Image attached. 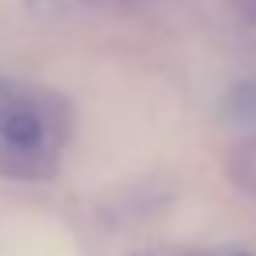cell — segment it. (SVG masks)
Listing matches in <instances>:
<instances>
[{"instance_id": "6da1fadb", "label": "cell", "mask_w": 256, "mask_h": 256, "mask_svg": "<svg viewBox=\"0 0 256 256\" xmlns=\"http://www.w3.org/2000/svg\"><path fill=\"white\" fill-rule=\"evenodd\" d=\"M56 126L50 109L0 81V172L39 179L53 168Z\"/></svg>"}, {"instance_id": "7a4b0ae2", "label": "cell", "mask_w": 256, "mask_h": 256, "mask_svg": "<svg viewBox=\"0 0 256 256\" xmlns=\"http://www.w3.org/2000/svg\"><path fill=\"white\" fill-rule=\"evenodd\" d=\"M224 172H228V179H232L246 196L256 200V137H246L242 144H235V148L228 151Z\"/></svg>"}, {"instance_id": "3957f363", "label": "cell", "mask_w": 256, "mask_h": 256, "mask_svg": "<svg viewBox=\"0 0 256 256\" xmlns=\"http://www.w3.org/2000/svg\"><path fill=\"white\" fill-rule=\"evenodd\" d=\"M232 8L238 11V18H242V22L256 25V0H232Z\"/></svg>"}, {"instance_id": "277c9868", "label": "cell", "mask_w": 256, "mask_h": 256, "mask_svg": "<svg viewBox=\"0 0 256 256\" xmlns=\"http://www.w3.org/2000/svg\"><path fill=\"white\" fill-rule=\"evenodd\" d=\"M168 256H196V252H168Z\"/></svg>"}, {"instance_id": "5b68a950", "label": "cell", "mask_w": 256, "mask_h": 256, "mask_svg": "<svg viewBox=\"0 0 256 256\" xmlns=\"http://www.w3.org/2000/svg\"><path fill=\"white\" fill-rule=\"evenodd\" d=\"M235 256H249V252H235Z\"/></svg>"}]
</instances>
